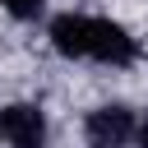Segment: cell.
<instances>
[{"instance_id":"obj_1","label":"cell","mask_w":148,"mask_h":148,"mask_svg":"<svg viewBox=\"0 0 148 148\" xmlns=\"http://www.w3.org/2000/svg\"><path fill=\"white\" fill-rule=\"evenodd\" d=\"M88 56L120 69V65H134L139 46H134V37H130L120 23H111V18H88Z\"/></svg>"},{"instance_id":"obj_2","label":"cell","mask_w":148,"mask_h":148,"mask_svg":"<svg viewBox=\"0 0 148 148\" xmlns=\"http://www.w3.org/2000/svg\"><path fill=\"white\" fill-rule=\"evenodd\" d=\"M0 139L9 148H42L46 143V116L28 102L0 106Z\"/></svg>"},{"instance_id":"obj_3","label":"cell","mask_w":148,"mask_h":148,"mask_svg":"<svg viewBox=\"0 0 148 148\" xmlns=\"http://www.w3.org/2000/svg\"><path fill=\"white\" fill-rule=\"evenodd\" d=\"M88 148H125L134 139V111L130 106H97L83 125Z\"/></svg>"},{"instance_id":"obj_4","label":"cell","mask_w":148,"mask_h":148,"mask_svg":"<svg viewBox=\"0 0 148 148\" xmlns=\"http://www.w3.org/2000/svg\"><path fill=\"white\" fill-rule=\"evenodd\" d=\"M51 46L60 51V56H88V18L83 14H60V18H51Z\"/></svg>"},{"instance_id":"obj_5","label":"cell","mask_w":148,"mask_h":148,"mask_svg":"<svg viewBox=\"0 0 148 148\" xmlns=\"http://www.w3.org/2000/svg\"><path fill=\"white\" fill-rule=\"evenodd\" d=\"M0 5H5V9L14 14V18H37L46 0H0Z\"/></svg>"},{"instance_id":"obj_6","label":"cell","mask_w":148,"mask_h":148,"mask_svg":"<svg viewBox=\"0 0 148 148\" xmlns=\"http://www.w3.org/2000/svg\"><path fill=\"white\" fill-rule=\"evenodd\" d=\"M134 134H139V148H148V120H143V125H134Z\"/></svg>"}]
</instances>
